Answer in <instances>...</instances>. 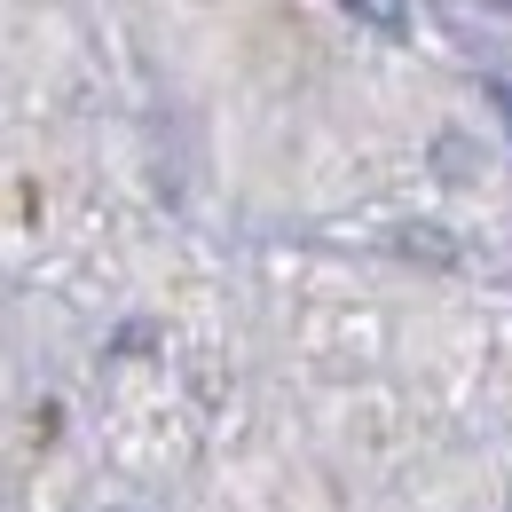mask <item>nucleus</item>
Wrapping results in <instances>:
<instances>
[{
  "mask_svg": "<svg viewBox=\"0 0 512 512\" xmlns=\"http://www.w3.org/2000/svg\"><path fill=\"white\" fill-rule=\"evenodd\" d=\"M379 40H410V0H347Z\"/></svg>",
  "mask_w": 512,
  "mask_h": 512,
  "instance_id": "1",
  "label": "nucleus"
},
{
  "mask_svg": "<svg viewBox=\"0 0 512 512\" xmlns=\"http://www.w3.org/2000/svg\"><path fill=\"white\" fill-rule=\"evenodd\" d=\"M489 103H497V119H505V134H512V87L505 79H489Z\"/></svg>",
  "mask_w": 512,
  "mask_h": 512,
  "instance_id": "2",
  "label": "nucleus"
}]
</instances>
